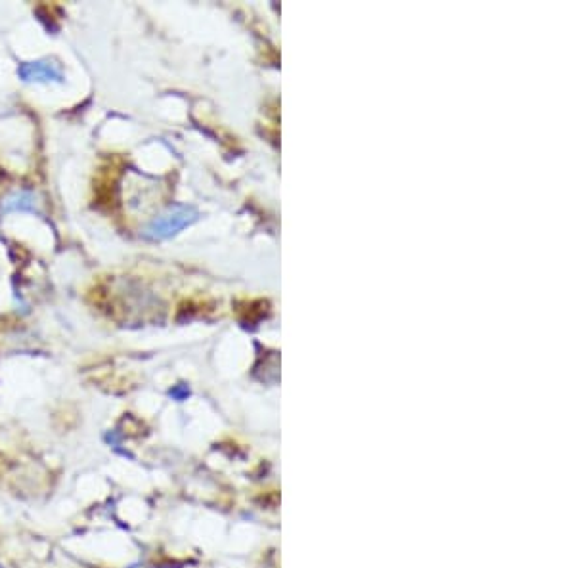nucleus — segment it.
<instances>
[{
	"label": "nucleus",
	"instance_id": "obj_2",
	"mask_svg": "<svg viewBox=\"0 0 574 568\" xmlns=\"http://www.w3.org/2000/svg\"><path fill=\"white\" fill-rule=\"evenodd\" d=\"M18 75L26 82H62V67L52 60H38V62L21 63Z\"/></svg>",
	"mask_w": 574,
	"mask_h": 568
},
{
	"label": "nucleus",
	"instance_id": "obj_1",
	"mask_svg": "<svg viewBox=\"0 0 574 568\" xmlns=\"http://www.w3.org/2000/svg\"><path fill=\"white\" fill-rule=\"evenodd\" d=\"M197 219V211L188 205H177L171 207L169 211H165L163 214H159L158 219H153L148 228L144 230L145 239H167L172 238L175 234L184 230L186 226H189L194 220Z\"/></svg>",
	"mask_w": 574,
	"mask_h": 568
},
{
	"label": "nucleus",
	"instance_id": "obj_3",
	"mask_svg": "<svg viewBox=\"0 0 574 568\" xmlns=\"http://www.w3.org/2000/svg\"><path fill=\"white\" fill-rule=\"evenodd\" d=\"M2 212H38V201L37 195L33 192H18V194L8 195L6 200L2 201Z\"/></svg>",
	"mask_w": 574,
	"mask_h": 568
}]
</instances>
